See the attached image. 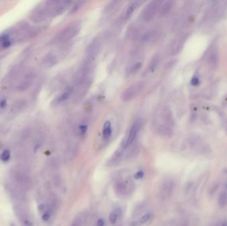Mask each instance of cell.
Returning <instances> with one entry per match:
<instances>
[{
  "label": "cell",
  "mask_w": 227,
  "mask_h": 226,
  "mask_svg": "<svg viewBox=\"0 0 227 226\" xmlns=\"http://www.w3.org/2000/svg\"><path fill=\"white\" fill-rule=\"evenodd\" d=\"M221 226H227V223L226 222H225L222 224Z\"/></svg>",
  "instance_id": "30"
},
{
  "label": "cell",
  "mask_w": 227,
  "mask_h": 226,
  "mask_svg": "<svg viewBox=\"0 0 227 226\" xmlns=\"http://www.w3.org/2000/svg\"><path fill=\"white\" fill-rule=\"evenodd\" d=\"M143 176H144V172H142V171H139V172H137V173L136 174V175H135L136 179H141V178H142V177H143Z\"/></svg>",
  "instance_id": "26"
},
{
  "label": "cell",
  "mask_w": 227,
  "mask_h": 226,
  "mask_svg": "<svg viewBox=\"0 0 227 226\" xmlns=\"http://www.w3.org/2000/svg\"><path fill=\"white\" fill-rule=\"evenodd\" d=\"M218 205L221 208H223L227 205V194L221 193L218 198Z\"/></svg>",
  "instance_id": "9"
},
{
  "label": "cell",
  "mask_w": 227,
  "mask_h": 226,
  "mask_svg": "<svg viewBox=\"0 0 227 226\" xmlns=\"http://www.w3.org/2000/svg\"><path fill=\"white\" fill-rule=\"evenodd\" d=\"M10 226H17L15 224H13V223H11V224H10Z\"/></svg>",
  "instance_id": "31"
},
{
  "label": "cell",
  "mask_w": 227,
  "mask_h": 226,
  "mask_svg": "<svg viewBox=\"0 0 227 226\" xmlns=\"http://www.w3.org/2000/svg\"><path fill=\"white\" fill-rule=\"evenodd\" d=\"M226 189H227V185H226Z\"/></svg>",
  "instance_id": "32"
},
{
  "label": "cell",
  "mask_w": 227,
  "mask_h": 226,
  "mask_svg": "<svg viewBox=\"0 0 227 226\" xmlns=\"http://www.w3.org/2000/svg\"><path fill=\"white\" fill-rule=\"evenodd\" d=\"M9 35H7V34H4V35H2L1 37H0V41L2 43L3 42H6L7 41H9Z\"/></svg>",
  "instance_id": "23"
},
{
  "label": "cell",
  "mask_w": 227,
  "mask_h": 226,
  "mask_svg": "<svg viewBox=\"0 0 227 226\" xmlns=\"http://www.w3.org/2000/svg\"><path fill=\"white\" fill-rule=\"evenodd\" d=\"M219 53H218L215 50L212 51L208 56V61L209 64L212 66V67H216L218 63H219Z\"/></svg>",
  "instance_id": "7"
},
{
  "label": "cell",
  "mask_w": 227,
  "mask_h": 226,
  "mask_svg": "<svg viewBox=\"0 0 227 226\" xmlns=\"http://www.w3.org/2000/svg\"><path fill=\"white\" fill-rule=\"evenodd\" d=\"M162 5V2L161 1H153L149 2V3L145 7L141 13L142 19L146 22H148L154 18Z\"/></svg>",
  "instance_id": "1"
},
{
  "label": "cell",
  "mask_w": 227,
  "mask_h": 226,
  "mask_svg": "<svg viewBox=\"0 0 227 226\" xmlns=\"http://www.w3.org/2000/svg\"><path fill=\"white\" fill-rule=\"evenodd\" d=\"M138 152H139V149L138 148H137V147H133L130 152H129L128 153V157L129 158H134L136 157V156H137V154H138Z\"/></svg>",
  "instance_id": "15"
},
{
  "label": "cell",
  "mask_w": 227,
  "mask_h": 226,
  "mask_svg": "<svg viewBox=\"0 0 227 226\" xmlns=\"http://www.w3.org/2000/svg\"><path fill=\"white\" fill-rule=\"evenodd\" d=\"M145 205L144 204H141V205L137 206L136 208V209L134 210L136 216H138V215H140V214L143 213V212L145 210Z\"/></svg>",
  "instance_id": "16"
},
{
  "label": "cell",
  "mask_w": 227,
  "mask_h": 226,
  "mask_svg": "<svg viewBox=\"0 0 227 226\" xmlns=\"http://www.w3.org/2000/svg\"><path fill=\"white\" fill-rule=\"evenodd\" d=\"M150 218H151V214L150 213L145 214V215H144L140 218V220L139 221V224H144L146 223L147 221H148V220H149Z\"/></svg>",
  "instance_id": "17"
},
{
  "label": "cell",
  "mask_w": 227,
  "mask_h": 226,
  "mask_svg": "<svg viewBox=\"0 0 227 226\" xmlns=\"http://www.w3.org/2000/svg\"><path fill=\"white\" fill-rule=\"evenodd\" d=\"M50 217H51V212L49 211H47L46 212H44V214L43 215L42 218L44 221H48L50 219Z\"/></svg>",
  "instance_id": "22"
},
{
  "label": "cell",
  "mask_w": 227,
  "mask_h": 226,
  "mask_svg": "<svg viewBox=\"0 0 227 226\" xmlns=\"http://www.w3.org/2000/svg\"><path fill=\"white\" fill-rule=\"evenodd\" d=\"M158 58H154V59L152 60L151 61V63L150 64V68H151V70H155V68H156V66L158 65Z\"/></svg>",
  "instance_id": "19"
},
{
  "label": "cell",
  "mask_w": 227,
  "mask_h": 226,
  "mask_svg": "<svg viewBox=\"0 0 227 226\" xmlns=\"http://www.w3.org/2000/svg\"><path fill=\"white\" fill-rule=\"evenodd\" d=\"M120 210L119 209V208L113 210L112 212H111L110 216H109L110 222L112 224H114L116 222L118 217V216H120Z\"/></svg>",
  "instance_id": "11"
},
{
  "label": "cell",
  "mask_w": 227,
  "mask_h": 226,
  "mask_svg": "<svg viewBox=\"0 0 227 226\" xmlns=\"http://www.w3.org/2000/svg\"><path fill=\"white\" fill-rule=\"evenodd\" d=\"M131 188L130 183L123 180L118 181L115 184V191L119 196H123V195L127 194Z\"/></svg>",
  "instance_id": "6"
},
{
  "label": "cell",
  "mask_w": 227,
  "mask_h": 226,
  "mask_svg": "<svg viewBox=\"0 0 227 226\" xmlns=\"http://www.w3.org/2000/svg\"><path fill=\"white\" fill-rule=\"evenodd\" d=\"M39 209L40 211H43L44 209H45V207H44V206L43 204H42L41 206H39Z\"/></svg>",
  "instance_id": "29"
},
{
  "label": "cell",
  "mask_w": 227,
  "mask_h": 226,
  "mask_svg": "<svg viewBox=\"0 0 227 226\" xmlns=\"http://www.w3.org/2000/svg\"><path fill=\"white\" fill-rule=\"evenodd\" d=\"M191 85L193 86H198L199 84V79L198 77L197 76H195L192 78V80H191Z\"/></svg>",
  "instance_id": "21"
},
{
  "label": "cell",
  "mask_w": 227,
  "mask_h": 226,
  "mask_svg": "<svg viewBox=\"0 0 227 226\" xmlns=\"http://www.w3.org/2000/svg\"><path fill=\"white\" fill-rule=\"evenodd\" d=\"M79 129H80V131H81V134H85L86 130H87V127L86 125H82L81 126H80Z\"/></svg>",
  "instance_id": "24"
},
{
  "label": "cell",
  "mask_w": 227,
  "mask_h": 226,
  "mask_svg": "<svg viewBox=\"0 0 227 226\" xmlns=\"http://www.w3.org/2000/svg\"><path fill=\"white\" fill-rule=\"evenodd\" d=\"M112 134V128H111V124L109 121H106L104 125L103 128V137L104 139H108L110 137Z\"/></svg>",
  "instance_id": "8"
},
{
  "label": "cell",
  "mask_w": 227,
  "mask_h": 226,
  "mask_svg": "<svg viewBox=\"0 0 227 226\" xmlns=\"http://www.w3.org/2000/svg\"><path fill=\"white\" fill-rule=\"evenodd\" d=\"M145 87V83L143 82H137L133 84L131 86L128 87L125 90L122 95V99L125 101H130L138 96L143 91Z\"/></svg>",
  "instance_id": "2"
},
{
  "label": "cell",
  "mask_w": 227,
  "mask_h": 226,
  "mask_svg": "<svg viewBox=\"0 0 227 226\" xmlns=\"http://www.w3.org/2000/svg\"><path fill=\"white\" fill-rule=\"evenodd\" d=\"M70 94H71V91L70 90H69L67 92H66L63 93V94L61 95L59 97H58V98L55 101H56V102H57L58 104H59V103L63 102V101H64L67 100L69 98V97L70 96Z\"/></svg>",
  "instance_id": "13"
},
{
  "label": "cell",
  "mask_w": 227,
  "mask_h": 226,
  "mask_svg": "<svg viewBox=\"0 0 227 226\" xmlns=\"http://www.w3.org/2000/svg\"><path fill=\"white\" fill-rule=\"evenodd\" d=\"M141 124H142V122H141V119H137V120L136 121V122L133 123V125L131 127L130 132H129V134L127 137L126 139L122 143V148L125 149L129 147V146H130L133 143V141H134V139H136L137 134H138L139 131L141 129Z\"/></svg>",
  "instance_id": "3"
},
{
  "label": "cell",
  "mask_w": 227,
  "mask_h": 226,
  "mask_svg": "<svg viewBox=\"0 0 227 226\" xmlns=\"http://www.w3.org/2000/svg\"><path fill=\"white\" fill-rule=\"evenodd\" d=\"M97 225L98 226H104V220H102V219L99 220V221H97Z\"/></svg>",
  "instance_id": "28"
},
{
  "label": "cell",
  "mask_w": 227,
  "mask_h": 226,
  "mask_svg": "<svg viewBox=\"0 0 227 226\" xmlns=\"http://www.w3.org/2000/svg\"><path fill=\"white\" fill-rule=\"evenodd\" d=\"M141 67V63H140V62H137V63H136L134 66H133V67L132 68V71L133 72H137L138 70L140 69V68Z\"/></svg>",
  "instance_id": "20"
},
{
  "label": "cell",
  "mask_w": 227,
  "mask_h": 226,
  "mask_svg": "<svg viewBox=\"0 0 227 226\" xmlns=\"http://www.w3.org/2000/svg\"><path fill=\"white\" fill-rule=\"evenodd\" d=\"M163 226H185V225L179 222V221H169V222H167V224L163 225Z\"/></svg>",
  "instance_id": "18"
},
{
  "label": "cell",
  "mask_w": 227,
  "mask_h": 226,
  "mask_svg": "<svg viewBox=\"0 0 227 226\" xmlns=\"http://www.w3.org/2000/svg\"><path fill=\"white\" fill-rule=\"evenodd\" d=\"M173 6V2L168 1L166 2L163 4L162 7L161 13H162V14H166V13H167L168 12H170L171 11Z\"/></svg>",
  "instance_id": "12"
},
{
  "label": "cell",
  "mask_w": 227,
  "mask_h": 226,
  "mask_svg": "<svg viewBox=\"0 0 227 226\" xmlns=\"http://www.w3.org/2000/svg\"><path fill=\"white\" fill-rule=\"evenodd\" d=\"M7 105V101L6 100H3L0 102V107L2 108H5Z\"/></svg>",
  "instance_id": "27"
},
{
  "label": "cell",
  "mask_w": 227,
  "mask_h": 226,
  "mask_svg": "<svg viewBox=\"0 0 227 226\" xmlns=\"http://www.w3.org/2000/svg\"><path fill=\"white\" fill-rule=\"evenodd\" d=\"M139 4H140V2H133L131 5L128 7V8L127 9L126 13V16L127 18L130 17L132 15L133 11H134L137 9V7H138Z\"/></svg>",
  "instance_id": "10"
},
{
  "label": "cell",
  "mask_w": 227,
  "mask_h": 226,
  "mask_svg": "<svg viewBox=\"0 0 227 226\" xmlns=\"http://www.w3.org/2000/svg\"><path fill=\"white\" fill-rule=\"evenodd\" d=\"M175 189V184L171 180H166L163 183L159 190L160 196L163 200L169 199L173 193Z\"/></svg>",
  "instance_id": "4"
},
{
  "label": "cell",
  "mask_w": 227,
  "mask_h": 226,
  "mask_svg": "<svg viewBox=\"0 0 227 226\" xmlns=\"http://www.w3.org/2000/svg\"><path fill=\"white\" fill-rule=\"evenodd\" d=\"M11 45V42L10 41H7L6 42H3V43H2V46L3 48H7V47H10Z\"/></svg>",
  "instance_id": "25"
},
{
  "label": "cell",
  "mask_w": 227,
  "mask_h": 226,
  "mask_svg": "<svg viewBox=\"0 0 227 226\" xmlns=\"http://www.w3.org/2000/svg\"><path fill=\"white\" fill-rule=\"evenodd\" d=\"M80 30V25L77 23H73L69 25L66 27L63 33H61L60 36V39L61 40H66L70 39L71 38L74 37L75 35H77Z\"/></svg>",
  "instance_id": "5"
},
{
  "label": "cell",
  "mask_w": 227,
  "mask_h": 226,
  "mask_svg": "<svg viewBox=\"0 0 227 226\" xmlns=\"http://www.w3.org/2000/svg\"><path fill=\"white\" fill-rule=\"evenodd\" d=\"M10 158V152L9 150H3L2 153L0 154V159L3 162H7Z\"/></svg>",
  "instance_id": "14"
}]
</instances>
